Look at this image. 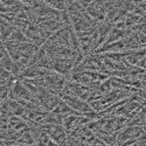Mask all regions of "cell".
Masks as SVG:
<instances>
[{"mask_svg":"<svg viewBox=\"0 0 146 146\" xmlns=\"http://www.w3.org/2000/svg\"><path fill=\"white\" fill-rule=\"evenodd\" d=\"M20 144H23V145H33L34 143H35V139L33 138V136H32V133H31V131L28 132H25L23 135L19 138V140H18Z\"/></svg>","mask_w":146,"mask_h":146,"instance_id":"cell-1","label":"cell"}]
</instances>
